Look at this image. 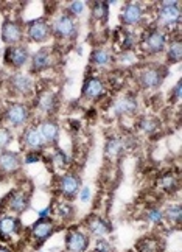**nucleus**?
<instances>
[{"label": "nucleus", "mask_w": 182, "mask_h": 252, "mask_svg": "<svg viewBox=\"0 0 182 252\" xmlns=\"http://www.w3.org/2000/svg\"><path fill=\"white\" fill-rule=\"evenodd\" d=\"M157 28L159 30H173L181 22V2H159L157 9Z\"/></svg>", "instance_id": "nucleus-1"}, {"label": "nucleus", "mask_w": 182, "mask_h": 252, "mask_svg": "<svg viewBox=\"0 0 182 252\" xmlns=\"http://www.w3.org/2000/svg\"><path fill=\"white\" fill-rule=\"evenodd\" d=\"M140 48L145 55H159L167 48V34L157 27H150L140 39Z\"/></svg>", "instance_id": "nucleus-2"}, {"label": "nucleus", "mask_w": 182, "mask_h": 252, "mask_svg": "<svg viewBox=\"0 0 182 252\" xmlns=\"http://www.w3.org/2000/svg\"><path fill=\"white\" fill-rule=\"evenodd\" d=\"M52 34L61 41H73L78 36V24L76 19L69 13H62L55 19L52 25Z\"/></svg>", "instance_id": "nucleus-3"}, {"label": "nucleus", "mask_w": 182, "mask_h": 252, "mask_svg": "<svg viewBox=\"0 0 182 252\" xmlns=\"http://www.w3.org/2000/svg\"><path fill=\"white\" fill-rule=\"evenodd\" d=\"M165 76H167V69L164 65L147 64L145 67L140 69L137 75V81L143 89H157L164 83Z\"/></svg>", "instance_id": "nucleus-4"}, {"label": "nucleus", "mask_w": 182, "mask_h": 252, "mask_svg": "<svg viewBox=\"0 0 182 252\" xmlns=\"http://www.w3.org/2000/svg\"><path fill=\"white\" fill-rule=\"evenodd\" d=\"M3 119L13 128H22V126H27L28 122H30L31 112L25 103H11L6 108Z\"/></svg>", "instance_id": "nucleus-5"}, {"label": "nucleus", "mask_w": 182, "mask_h": 252, "mask_svg": "<svg viewBox=\"0 0 182 252\" xmlns=\"http://www.w3.org/2000/svg\"><path fill=\"white\" fill-rule=\"evenodd\" d=\"M52 36V25L47 19H34L27 24V37L31 42H45Z\"/></svg>", "instance_id": "nucleus-6"}, {"label": "nucleus", "mask_w": 182, "mask_h": 252, "mask_svg": "<svg viewBox=\"0 0 182 252\" xmlns=\"http://www.w3.org/2000/svg\"><path fill=\"white\" fill-rule=\"evenodd\" d=\"M145 19L143 6L137 2H128L120 11V22L126 27H137Z\"/></svg>", "instance_id": "nucleus-7"}, {"label": "nucleus", "mask_w": 182, "mask_h": 252, "mask_svg": "<svg viewBox=\"0 0 182 252\" xmlns=\"http://www.w3.org/2000/svg\"><path fill=\"white\" fill-rule=\"evenodd\" d=\"M80 189H81V179L78 178V174L67 173L60 178L58 190L65 199H69V201L75 199L76 196H78Z\"/></svg>", "instance_id": "nucleus-8"}, {"label": "nucleus", "mask_w": 182, "mask_h": 252, "mask_svg": "<svg viewBox=\"0 0 182 252\" xmlns=\"http://www.w3.org/2000/svg\"><path fill=\"white\" fill-rule=\"evenodd\" d=\"M28 60H30V52L25 45H11L5 50V64L13 67V69H21Z\"/></svg>", "instance_id": "nucleus-9"}, {"label": "nucleus", "mask_w": 182, "mask_h": 252, "mask_svg": "<svg viewBox=\"0 0 182 252\" xmlns=\"http://www.w3.org/2000/svg\"><path fill=\"white\" fill-rule=\"evenodd\" d=\"M83 96L86 100H100L106 94V86L104 81L97 75H91L83 83Z\"/></svg>", "instance_id": "nucleus-10"}, {"label": "nucleus", "mask_w": 182, "mask_h": 252, "mask_svg": "<svg viewBox=\"0 0 182 252\" xmlns=\"http://www.w3.org/2000/svg\"><path fill=\"white\" fill-rule=\"evenodd\" d=\"M28 206H30V195L25 190H14L3 201V207L14 213H24Z\"/></svg>", "instance_id": "nucleus-11"}, {"label": "nucleus", "mask_w": 182, "mask_h": 252, "mask_svg": "<svg viewBox=\"0 0 182 252\" xmlns=\"http://www.w3.org/2000/svg\"><path fill=\"white\" fill-rule=\"evenodd\" d=\"M24 39V27L17 21H5L2 25V41L11 45H19Z\"/></svg>", "instance_id": "nucleus-12"}, {"label": "nucleus", "mask_w": 182, "mask_h": 252, "mask_svg": "<svg viewBox=\"0 0 182 252\" xmlns=\"http://www.w3.org/2000/svg\"><path fill=\"white\" fill-rule=\"evenodd\" d=\"M55 232V222L50 218H44V220H37L34 224L31 226V238L36 243V246H41L47 238H50Z\"/></svg>", "instance_id": "nucleus-13"}, {"label": "nucleus", "mask_w": 182, "mask_h": 252, "mask_svg": "<svg viewBox=\"0 0 182 252\" xmlns=\"http://www.w3.org/2000/svg\"><path fill=\"white\" fill-rule=\"evenodd\" d=\"M89 248V235L80 229H72L65 235L67 252H86Z\"/></svg>", "instance_id": "nucleus-14"}, {"label": "nucleus", "mask_w": 182, "mask_h": 252, "mask_svg": "<svg viewBox=\"0 0 182 252\" xmlns=\"http://www.w3.org/2000/svg\"><path fill=\"white\" fill-rule=\"evenodd\" d=\"M21 232V221L9 213H0V240L9 241Z\"/></svg>", "instance_id": "nucleus-15"}, {"label": "nucleus", "mask_w": 182, "mask_h": 252, "mask_svg": "<svg viewBox=\"0 0 182 252\" xmlns=\"http://www.w3.org/2000/svg\"><path fill=\"white\" fill-rule=\"evenodd\" d=\"M37 131H39L45 145H55L56 142H58L60 134H61L60 125L56 123L55 120H52V119L42 120L39 123V126H37Z\"/></svg>", "instance_id": "nucleus-16"}, {"label": "nucleus", "mask_w": 182, "mask_h": 252, "mask_svg": "<svg viewBox=\"0 0 182 252\" xmlns=\"http://www.w3.org/2000/svg\"><path fill=\"white\" fill-rule=\"evenodd\" d=\"M21 140H22L21 145H24V147L30 151L37 153L45 147L41 134H39V131H37V126H28V128H25V131L22 132Z\"/></svg>", "instance_id": "nucleus-17"}, {"label": "nucleus", "mask_w": 182, "mask_h": 252, "mask_svg": "<svg viewBox=\"0 0 182 252\" xmlns=\"http://www.w3.org/2000/svg\"><path fill=\"white\" fill-rule=\"evenodd\" d=\"M86 227H88L89 234L93 235L95 238H103L104 235H108L112 230L111 222L100 215H91L88 218V221H86Z\"/></svg>", "instance_id": "nucleus-18"}, {"label": "nucleus", "mask_w": 182, "mask_h": 252, "mask_svg": "<svg viewBox=\"0 0 182 252\" xmlns=\"http://www.w3.org/2000/svg\"><path fill=\"white\" fill-rule=\"evenodd\" d=\"M53 65V52L52 48H41L31 58V70L34 73L44 72Z\"/></svg>", "instance_id": "nucleus-19"}, {"label": "nucleus", "mask_w": 182, "mask_h": 252, "mask_svg": "<svg viewBox=\"0 0 182 252\" xmlns=\"http://www.w3.org/2000/svg\"><path fill=\"white\" fill-rule=\"evenodd\" d=\"M139 109L137 98L132 95H123L121 98H119L114 103V114L117 117H124V115H134Z\"/></svg>", "instance_id": "nucleus-20"}, {"label": "nucleus", "mask_w": 182, "mask_h": 252, "mask_svg": "<svg viewBox=\"0 0 182 252\" xmlns=\"http://www.w3.org/2000/svg\"><path fill=\"white\" fill-rule=\"evenodd\" d=\"M9 86L14 94L19 95H30L33 92V81L28 75L25 73H14L9 76Z\"/></svg>", "instance_id": "nucleus-21"}, {"label": "nucleus", "mask_w": 182, "mask_h": 252, "mask_svg": "<svg viewBox=\"0 0 182 252\" xmlns=\"http://www.w3.org/2000/svg\"><path fill=\"white\" fill-rule=\"evenodd\" d=\"M22 165V159L14 151H2L0 153V171L6 174L16 173Z\"/></svg>", "instance_id": "nucleus-22"}, {"label": "nucleus", "mask_w": 182, "mask_h": 252, "mask_svg": "<svg viewBox=\"0 0 182 252\" xmlns=\"http://www.w3.org/2000/svg\"><path fill=\"white\" fill-rule=\"evenodd\" d=\"M58 103H60L58 96L52 91H44L42 94H39V96H37V100H36V106L44 114H53L56 108H58Z\"/></svg>", "instance_id": "nucleus-23"}, {"label": "nucleus", "mask_w": 182, "mask_h": 252, "mask_svg": "<svg viewBox=\"0 0 182 252\" xmlns=\"http://www.w3.org/2000/svg\"><path fill=\"white\" fill-rule=\"evenodd\" d=\"M114 61V56L106 48H93L91 53V64L93 67H98V69H106Z\"/></svg>", "instance_id": "nucleus-24"}, {"label": "nucleus", "mask_w": 182, "mask_h": 252, "mask_svg": "<svg viewBox=\"0 0 182 252\" xmlns=\"http://www.w3.org/2000/svg\"><path fill=\"white\" fill-rule=\"evenodd\" d=\"M123 151H124V140L121 137L112 135V137L106 140V145H104V154H106V158L116 159Z\"/></svg>", "instance_id": "nucleus-25"}, {"label": "nucleus", "mask_w": 182, "mask_h": 252, "mask_svg": "<svg viewBox=\"0 0 182 252\" xmlns=\"http://www.w3.org/2000/svg\"><path fill=\"white\" fill-rule=\"evenodd\" d=\"M120 37L117 39L120 48H121V52H131L134 47L137 45V36L136 33H132L129 30H120L119 32Z\"/></svg>", "instance_id": "nucleus-26"}, {"label": "nucleus", "mask_w": 182, "mask_h": 252, "mask_svg": "<svg viewBox=\"0 0 182 252\" xmlns=\"http://www.w3.org/2000/svg\"><path fill=\"white\" fill-rule=\"evenodd\" d=\"M159 186L165 193H175L179 187V178L173 173H167L160 178Z\"/></svg>", "instance_id": "nucleus-27"}, {"label": "nucleus", "mask_w": 182, "mask_h": 252, "mask_svg": "<svg viewBox=\"0 0 182 252\" xmlns=\"http://www.w3.org/2000/svg\"><path fill=\"white\" fill-rule=\"evenodd\" d=\"M182 58V44L181 39L176 37V39L171 41V44L167 48V60L170 64H178Z\"/></svg>", "instance_id": "nucleus-28"}, {"label": "nucleus", "mask_w": 182, "mask_h": 252, "mask_svg": "<svg viewBox=\"0 0 182 252\" xmlns=\"http://www.w3.org/2000/svg\"><path fill=\"white\" fill-rule=\"evenodd\" d=\"M181 218H182L181 204H170L164 212V220H167L170 224L179 226L181 224Z\"/></svg>", "instance_id": "nucleus-29"}, {"label": "nucleus", "mask_w": 182, "mask_h": 252, "mask_svg": "<svg viewBox=\"0 0 182 252\" xmlns=\"http://www.w3.org/2000/svg\"><path fill=\"white\" fill-rule=\"evenodd\" d=\"M109 14V3L108 2H95L92 5V17L95 21L104 22Z\"/></svg>", "instance_id": "nucleus-30"}, {"label": "nucleus", "mask_w": 182, "mask_h": 252, "mask_svg": "<svg viewBox=\"0 0 182 252\" xmlns=\"http://www.w3.org/2000/svg\"><path fill=\"white\" fill-rule=\"evenodd\" d=\"M50 160H52V165L55 168H58V170L67 168V165H69V158H67V154L62 150H60V148H56L52 153Z\"/></svg>", "instance_id": "nucleus-31"}, {"label": "nucleus", "mask_w": 182, "mask_h": 252, "mask_svg": "<svg viewBox=\"0 0 182 252\" xmlns=\"http://www.w3.org/2000/svg\"><path fill=\"white\" fill-rule=\"evenodd\" d=\"M73 213L75 210L69 202H58V204L55 206V215H58L61 220H72Z\"/></svg>", "instance_id": "nucleus-32"}, {"label": "nucleus", "mask_w": 182, "mask_h": 252, "mask_svg": "<svg viewBox=\"0 0 182 252\" xmlns=\"http://www.w3.org/2000/svg\"><path fill=\"white\" fill-rule=\"evenodd\" d=\"M139 128L145 132V134H152L159 129V122L152 117H143L140 122H139Z\"/></svg>", "instance_id": "nucleus-33"}, {"label": "nucleus", "mask_w": 182, "mask_h": 252, "mask_svg": "<svg viewBox=\"0 0 182 252\" xmlns=\"http://www.w3.org/2000/svg\"><path fill=\"white\" fill-rule=\"evenodd\" d=\"M145 217L150 222H152V224H162V222H164V212H162L159 207L147 209Z\"/></svg>", "instance_id": "nucleus-34"}, {"label": "nucleus", "mask_w": 182, "mask_h": 252, "mask_svg": "<svg viewBox=\"0 0 182 252\" xmlns=\"http://www.w3.org/2000/svg\"><path fill=\"white\" fill-rule=\"evenodd\" d=\"M13 142V132L6 126H0V150H5Z\"/></svg>", "instance_id": "nucleus-35"}, {"label": "nucleus", "mask_w": 182, "mask_h": 252, "mask_svg": "<svg viewBox=\"0 0 182 252\" xmlns=\"http://www.w3.org/2000/svg\"><path fill=\"white\" fill-rule=\"evenodd\" d=\"M84 6H86L84 2H70L69 6H67V13L73 17H76L84 11Z\"/></svg>", "instance_id": "nucleus-36"}, {"label": "nucleus", "mask_w": 182, "mask_h": 252, "mask_svg": "<svg viewBox=\"0 0 182 252\" xmlns=\"http://www.w3.org/2000/svg\"><path fill=\"white\" fill-rule=\"evenodd\" d=\"M95 252H114V246L109 243V240L98 238L97 245H95Z\"/></svg>", "instance_id": "nucleus-37"}, {"label": "nucleus", "mask_w": 182, "mask_h": 252, "mask_svg": "<svg viewBox=\"0 0 182 252\" xmlns=\"http://www.w3.org/2000/svg\"><path fill=\"white\" fill-rule=\"evenodd\" d=\"M117 61L121 64V65H132L134 61H136V56L131 52H121L117 58Z\"/></svg>", "instance_id": "nucleus-38"}, {"label": "nucleus", "mask_w": 182, "mask_h": 252, "mask_svg": "<svg viewBox=\"0 0 182 252\" xmlns=\"http://www.w3.org/2000/svg\"><path fill=\"white\" fill-rule=\"evenodd\" d=\"M39 160H41V156H39V153H36V151L27 153L25 159H24V162L27 163V165H30V163H34V162H39Z\"/></svg>", "instance_id": "nucleus-39"}, {"label": "nucleus", "mask_w": 182, "mask_h": 252, "mask_svg": "<svg viewBox=\"0 0 182 252\" xmlns=\"http://www.w3.org/2000/svg\"><path fill=\"white\" fill-rule=\"evenodd\" d=\"M80 199L83 202H89L91 201V196H92V193H91V189L89 187H84V189H80Z\"/></svg>", "instance_id": "nucleus-40"}, {"label": "nucleus", "mask_w": 182, "mask_h": 252, "mask_svg": "<svg viewBox=\"0 0 182 252\" xmlns=\"http://www.w3.org/2000/svg\"><path fill=\"white\" fill-rule=\"evenodd\" d=\"M173 100H175L176 103L181 100V81H178V83H176L175 89H173Z\"/></svg>", "instance_id": "nucleus-41"}, {"label": "nucleus", "mask_w": 182, "mask_h": 252, "mask_svg": "<svg viewBox=\"0 0 182 252\" xmlns=\"http://www.w3.org/2000/svg\"><path fill=\"white\" fill-rule=\"evenodd\" d=\"M50 212H52V207H45V209L37 212V215H39L41 220H44V218H49L50 217Z\"/></svg>", "instance_id": "nucleus-42"}, {"label": "nucleus", "mask_w": 182, "mask_h": 252, "mask_svg": "<svg viewBox=\"0 0 182 252\" xmlns=\"http://www.w3.org/2000/svg\"><path fill=\"white\" fill-rule=\"evenodd\" d=\"M0 252H11V249H8L5 246H0Z\"/></svg>", "instance_id": "nucleus-43"}]
</instances>
